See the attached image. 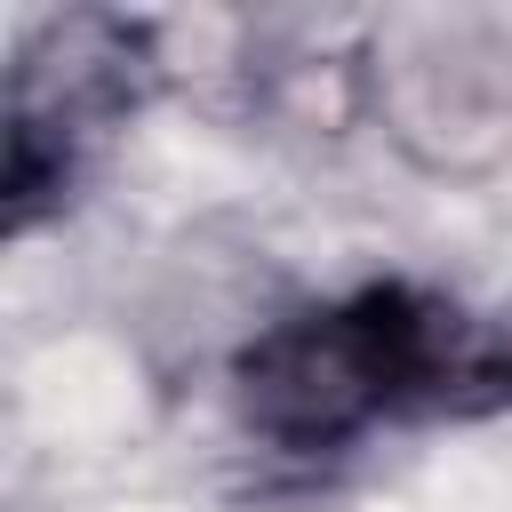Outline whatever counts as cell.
<instances>
[{
  "label": "cell",
  "instance_id": "cell-1",
  "mask_svg": "<svg viewBox=\"0 0 512 512\" xmlns=\"http://www.w3.org/2000/svg\"><path fill=\"white\" fill-rule=\"evenodd\" d=\"M232 408L280 456H336L376 424H472L512 408V328L424 288L360 280L232 360Z\"/></svg>",
  "mask_w": 512,
  "mask_h": 512
},
{
  "label": "cell",
  "instance_id": "cell-2",
  "mask_svg": "<svg viewBox=\"0 0 512 512\" xmlns=\"http://www.w3.org/2000/svg\"><path fill=\"white\" fill-rule=\"evenodd\" d=\"M160 56H152V24L136 16H104V8H72L48 16L16 40L8 64V176H0V208L8 232H32L40 216H56L88 168V152L152 96Z\"/></svg>",
  "mask_w": 512,
  "mask_h": 512
},
{
  "label": "cell",
  "instance_id": "cell-3",
  "mask_svg": "<svg viewBox=\"0 0 512 512\" xmlns=\"http://www.w3.org/2000/svg\"><path fill=\"white\" fill-rule=\"evenodd\" d=\"M376 104L392 136L432 168H480L512 144V24L496 16H408L384 32Z\"/></svg>",
  "mask_w": 512,
  "mask_h": 512
}]
</instances>
